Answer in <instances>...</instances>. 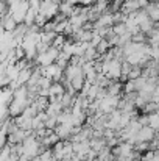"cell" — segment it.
<instances>
[{"label": "cell", "mask_w": 159, "mask_h": 161, "mask_svg": "<svg viewBox=\"0 0 159 161\" xmlns=\"http://www.w3.org/2000/svg\"><path fill=\"white\" fill-rule=\"evenodd\" d=\"M156 131L158 130H155L150 125L142 127L139 130V133H137V142H151L155 139V136H156Z\"/></svg>", "instance_id": "1"}, {"label": "cell", "mask_w": 159, "mask_h": 161, "mask_svg": "<svg viewBox=\"0 0 159 161\" xmlns=\"http://www.w3.org/2000/svg\"><path fill=\"white\" fill-rule=\"evenodd\" d=\"M73 127H75L73 124H58V127L55 128V131L59 135V138L62 141H66V139L70 138V135L73 131Z\"/></svg>", "instance_id": "2"}, {"label": "cell", "mask_w": 159, "mask_h": 161, "mask_svg": "<svg viewBox=\"0 0 159 161\" xmlns=\"http://www.w3.org/2000/svg\"><path fill=\"white\" fill-rule=\"evenodd\" d=\"M14 119H16V124H17L19 128H22V130H33V119L24 117L22 114L14 117Z\"/></svg>", "instance_id": "3"}, {"label": "cell", "mask_w": 159, "mask_h": 161, "mask_svg": "<svg viewBox=\"0 0 159 161\" xmlns=\"http://www.w3.org/2000/svg\"><path fill=\"white\" fill-rule=\"evenodd\" d=\"M52 152H53V158H55V161L64 160V141L56 142V144L52 147Z\"/></svg>", "instance_id": "4"}, {"label": "cell", "mask_w": 159, "mask_h": 161, "mask_svg": "<svg viewBox=\"0 0 159 161\" xmlns=\"http://www.w3.org/2000/svg\"><path fill=\"white\" fill-rule=\"evenodd\" d=\"M106 146H108V142H106L105 138H92V139H91V147H92L95 152H98V153L105 149Z\"/></svg>", "instance_id": "5"}, {"label": "cell", "mask_w": 159, "mask_h": 161, "mask_svg": "<svg viewBox=\"0 0 159 161\" xmlns=\"http://www.w3.org/2000/svg\"><path fill=\"white\" fill-rule=\"evenodd\" d=\"M158 108H159V103H156L155 100L148 102L145 107L142 108V113L144 114H153V113H158Z\"/></svg>", "instance_id": "6"}, {"label": "cell", "mask_w": 159, "mask_h": 161, "mask_svg": "<svg viewBox=\"0 0 159 161\" xmlns=\"http://www.w3.org/2000/svg\"><path fill=\"white\" fill-rule=\"evenodd\" d=\"M148 116H150V127H153L155 130H159V113H153Z\"/></svg>", "instance_id": "7"}]
</instances>
